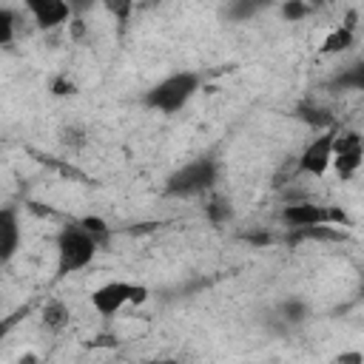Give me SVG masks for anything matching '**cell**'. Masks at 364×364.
<instances>
[{"mask_svg": "<svg viewBox=\"0 0 364 364\" xmlns=\"http://www.w3.org/2000/svg\"><path fill=\"white\" fill-rule=\"evenodd\" d=\"M282 222L293 230V228H316V225H350V216L341 208L296 202L282 210Z\"/></svg>", "mask_w": 364, "mask_h": 364, "instance_id": "4", "label": "cell"}, {"mask_svg": "<svg viewBox=\"0 0 364 364\" xmlns=\"http://www.w3.org/2000/svg\"><path fill=\"white\" fill-rule=\"evenodd\" d=\"M304 313H307V307H304V301H299V299H287V301L282 304V316H284L290 324L304 321Z\"/></svg>", "mask_w": 364, "mask_h": 364, "instance_id": "17", "label": "cell"}, {"mask_svg": "<svg viewBox=\"0 0 364 364\" xmlns=\"http://www.w3.org/2000/svg\"><path fill=\"white\" fill-rule=\"evenodd\" d=\"M213 182H216V162L202 156V159L188 162L179 171H173L165 182V191L171 196H193V193L208 191Z\"/></svg>", "mask_w": 364, "mask_h": 364, "instance_id": "3", "label": "cell"}, {"mask_svg": "<svg viewBox=\"0 0 364 364\" xmlns=\"http://www.w3.org/2000/svg\"><path fill=\"white\" fill-rule=\"evenodd\" d=\"M28 11L34 14L40 28H54L71 17V6L63 0H28Z\"/></svg>", "mask_w": 364, "mask_h": 364, "instance_id": "8", "label": "cell"}, {"mask_svg": "<svg viewBox=\"0 0 364 364\" xmlns=\"http://www.w3.org/2000/svg\"><path fill=\"white\" fill-rule=\"evenodd\" d=\"M97 253V239L85 228H63L57 236V273H74L85 267Z\"/></svg>", "mask_w": 364, "mask_h": 364, "instance_id": "2", "label": "cell"}, {"mask_svg": "<svg viewBox=\"0 0 364 364\" xmlns=\"http://www.w3.org/2000/svg\"><path fill=\"white\" fill-rule=\"evenodd\" d=\"M307 11H310V9H307L304 3H299V0H290V3H284V6H282L284 20H301Z\"/></svg>", "mask_w": 364, "mask_h": 364, "instance_id": "19", "label": "cell"}, {"mask_svg": "<svg viewBox=\"0 0 364 364\" xmlns=\"http://www.w3.org/2000/svg\"><path fill=\"white\" fill-rule=\"evenodd\" d=\"M361 296H364V287H361Z\"/></svg>", "mask_w": 364, "mask_h": 364, "instance_id": "24", "label": "cell"}, {"mask_svg": "<svg viewBox=\"0 0 364 364\" xmlns=\"http://www.w3.org/2000/svg\"><path fill=\"white\" fill-rule=\"evenodd\" d=\"M68 318H71V310L63 301H48L43 310V324L51 330H63L68 324Z\"/></svg>", "mask_w": 364, "mask_h": 364, "instance_id": "12", "label": "cell"}, {"mask_svg": "<svg viewBox=\"0 0 364 364\" xmlns=\"http://www.w3.org/2000/svg\"><path fill=\"white\" fill-rule=\"evenodd\" d=\"M336 88H353V91H364V63H355L350 65L347 71H341L336 80H333Z\"/></svg>", "mask_w": 364, "mask_h": 364, "instance_id": "14", "label": "cell"}, {"mask_svg": "<svg viewBox=\"0 0 364 364\" xmlns=\"http://www.w3.org/2000/svg\"><path fill=\"white\" fill-rule=\"evenodd\" d=\"M196 88H199V77H196L193 71H179V74L165 77L159 85H154V88L142 97V102H145L148 108L162 111V114H173V111H179V108L196 94Z\"/></svg>", "mask_w": 364, "mask_h": 364, "instance_id": "1", "label": "cell"}, {"mask_svg": "<svg viewBox=\"0 0 364 364\" xmlns=\"http://www.w3.org/2000/svg\"><path fill=\"white\" fill-rule=\"evenodd\" d=\"M296 117L304 119L307 125L318 128V131H330L333 128V114L327 108H318V105H299L296 108Z\"/></svg>", "mask_w": 364, "mask_h": 364, "instance_id": "11", "label": "cell"}, {"mask_svg": "<svg viewBox=\"0 0 364 364\" xmlns=\"http://www.w3.org/2000/svg\"><path fill=\"white\" fill-rule=\"evenodd\" d=\"M0 259L9 262L17 250V242H20V230H17V216H14V208H3L0 210Z\"/></svg>", "mask_w": 364, "mask_h": 364, "instance_id": "9", "label": "cell"}, {"mask_svg": "<svg viewBox=\"0 0 364 364\" xmlns=\"http://www.w3.org/2000/svg\"><path fill=\"white\" fill-rule=\"evenodd\" d=\"M333 142H336V131H321L301 154L299 159V173H310V176H321L327 171V165L333 162Z\"/></svg>", "mask_w": 364, "mask_h": 364, "instance_id": "6", "label": "cell"}, {"mask_svg": "<svg viewBox=\"0 0 364 364\" xmlns=\"http://www.w3.org/2000/svg\"><path fill=\"white\" fill-rule=\"evenodd\" d=\"M350 46H353V28L341 26V28H336V31L327 34L321 51H324V54H338V51H344V48H350Z\"/></svg>", "mask_w": 364, "mask_h": 364, "instance_id": "13", "label": "cell"}, {"mask_svg": "<svg viewBox=\"0 0 364 364\" xmlns=\"http://www.w3.org/2000/svg\"><path fill=\"white\" fill-rule=\"evenodd\" d=\"M134 296V284H125V282H108L102 287H97L91 293V304L97 313L102 316H114L125 301H131Z\"/></svg>", "mask_w": 364, "mask_h": 364, "instance_id": "7", "label": "cell"}, {"mask_svg": "<svg viewBox=\"0 0 364 364\" xmlns=\"http://www.w3.org/2000/svg\"><path fill=\"white\" fill-rule=\"evenodd\" d=\"M245 239H250L253 245H267V242H273V236H267V233H250V236H245Z\"/></svg>", "mask_w": 364, "mask_h": 364, "instance_id": "22", "label": "cell"}, {"mask_svg": "<svg viewBox=\"0 0 364 364\" xmlns=\"http://www.w3.org/2000/svg\"><path fill=\"white\" fill-rule=\"evenodd\" d=\"M80 228H85V230H88V233L97 239V245L108 239V225H105L100 216H85V219L80 222Z\"/></svg>", "mask_w": 364, "mask_h": 364, "instance_id": "16", "label": "cell"}, {"mask_svg": "<svg viewBox=\"0 0 364 364\" xmlns=\"http://www.w3.org/2000/svg\"><path fill=\"white\" fill-rule=\"evenodd\" d=\"M361 156H364V142L355 131H344V134H336V142H333V165L338 171L341 179H350L355 173V168L361 165Z\"/></svg>", "mask_w": 364, "mask_h": 364, "instance_id": "5", "label": "cell"}, {"mask_svg": "<svg viewBox=\"0 0 364 364\" xmlns=\"http://www.w3.org/2000/svg\"><path fill=\"white\" fill-rule=\"evenodd\" d=\"M301 239H327V242H344L347 236L341 233V228H333V225H316V228H293L287 242H301Z\"/></svg>", "mask_w": 364, "mask_h": 364, "instance_id": "10", "label": "cell"}, {"mask_svg": "<svg viewBox=\"0 0 364 364\" xmlns=\"http://www.w3.org/2000/svg\"><path fill=\"white\" fill-rule=\"evenodd\" d=\"M205 213H208V219H210L213 225H222V222L230 219V202L222 199V196H213V199L205 205Z\"/></svg>", "mask_w": 364, "mask_h": 364, "instance_id": "15", "label": "cell"}, {"mask_svg": "<svg viewBox=\"0 0 364 364\" xmlns=\"http://www.w3.org/2000/svg\"><path fill=\"white\" fill-rule=\"evenodd\" d=\"M11 34H14V14L9 9H0V43L9 46Z\"/></svg>", "mask_w": 364, "mask_h": 364, "instance_id": "18", "label": "cell"}, {"mask_svg": "<svg viewBox=\"0 0 364 364\" xmlns=\"http://www.w3.org/2000/svg\"><path fill=\"white\" fill-rule=\"evenodd\" d=\"M142 364H179L176 358H162V361H142Z\"/></svg>", "mask_w": 364, "mask_h": 364, "instance_id": "23", "label": "cell"}, {"mask_svg": "<svg viewBox=\"0 0 364 364\" xmlns=\"http://www.w3.org/2000/svg\"><path fill=\"white\" fill-rule=\"evenodd\" d=\"M51 91H54L57 97H65V94H74L77 88H74V82H71L68 77H57V80L51 82Z\"/></svg>", "mask_w": 364, "mask_h": 364, "instance_id": "20", "label": "cell"}, {"mask_svg": "<svg viewBox=\"0 0 364 364\" xmlns=\"http://www.w3.org/2000/svg\"><path fill=\"white\" fill-rule=\"evenodd\" d=\"M336 361H338V364H364V355H361L358 350H353V353H341Z\"/></svg>", "mask_w": 364, "mask_h": 364, "instance_id": "21", "label": "cell"}]
</instances>
